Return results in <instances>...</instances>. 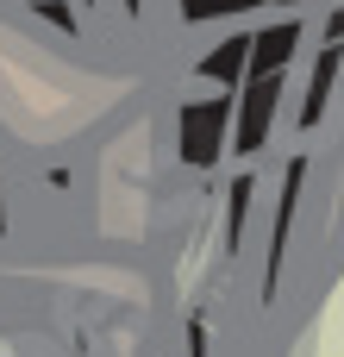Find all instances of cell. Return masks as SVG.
<instances>
[{"instance_id": "obj_1", "label": "cell", "mask_w": 344, "mask_h": 357, "mask_svg": "<svg viewBox=\"0 0 344 357\" xmlns=\"http://www.w3.org/2000/svg\"><path fill=\"white\" fill-rule=\"evenodd\" d=\"M313 357H344V276L332 289V301L320 307V326H313Z\"/></svg>"}]
</instances>
